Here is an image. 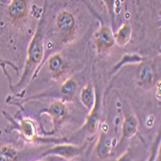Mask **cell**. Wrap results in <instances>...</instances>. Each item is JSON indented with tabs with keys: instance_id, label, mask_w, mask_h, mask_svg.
Here are the masks:
<instances>
[{
	"instance_id": "obj_1",
	"label": "cell",
	"mask_w": 161,
	"mask_h": 161,
	"mask_svg": "<svg viewBox=\"0 0 161 161\" xmlns=\"http://www.w3.org/2000/svg\"><path fill=\"white\" fill-rule=\"evenodd\" d=\"M43 58V33L42 29V19L38 25L37 30L30 41L27 51V59L24 65L22 75L19 83L12 87V89H19L26 82L29 81L37 67L41 64Z\"/></svg>"
},
{
	"instance_id": "obj_2",
	"label": "cell",
	"mask_w": 161,
	"mask_h": 161,
	"mask_svg": "<svg viewBox=\"0 0 161 161\" xmlns=\"http://www.w3.org/2000/svg\"><path fill=\"white\" fill-rule=\"evenodd\" d=\"M56 26L61 35L63 42H69L75 36V19L74 14L68 11H61L57 14Z\"/></svg>"
},
{
	"instance_id": "obj_3",
	"label": "cell",
	"mask_w": 161,
	"mask_h": 161,
	"mask_svg": "<svg viewBox=\"0 0 161 161\" xmlns=\"http://www.w3.org/2000/svg\"><path fill=\"white\" fill-rule=\"evenodd\" d=\"M95 42L97 53L108 51L115 43V39L111 28L101 22L99 29L95 33Z\"/></svg>"
},
{
	"instance_id": "obj_4",
	"label": "cell",
	"mask_w": 161,
	"mask_h": 161,
	"mask_svg": "<svg viewBox=\"0 0 161 161\" xmlns=\"http://www.w3.org/2000/svg\"><path fill=\"white\" fill-rule=\"evenodd\" d=\"M7 13L14 25H22L27 19L26 0H12L8 6Z\"/></svg>"
},
{
	"instance_id": "obj_5",
	"label": "cell",
	"mask_w": 161,
	"mask_h": 161,
	"mask_svg": "<svg viewBox=\"0 0 161 161\" xmlns=\"http://www.w3.org/2000/svg\"><path fill=\"white\" fill-rule=\"evenodd\" d=\"M47 114L49 115L50 119L53 124V131L58 130L61 125L66 121L69 111L67 105L61 100H54L52 101L49 107L47 110Z\"/></svg>"
},
{
	"instance_id": "obj_6",
	"label": "cell",
	"mask_w": 161,
	"mask_h": 161,
	"mask_svg": "<svg viewBox=\"0 0 161 161\" xmlns=\"http://www.w3.org/2000/svg\"><path fill=\"white\" fill-rule=\"evenodd\" d=\"M156 75L150 63H143L137 69V83L144 90H150L154 86Z\"/></svg>"
},
{
	"instance_id": "obj_7",
	"label": "cell",
	"mask_w": 161,
	"mask_h": 161,
	"mask_svg": "<svg viewBox=\"0 0 161 161\" xmlns=\"http://www.w3.org/2000/svg\"><path fill=\"white\" fill-rule=\"evenodd\" d=\"M83 153V149L80 147L70 144H65V145H57L52 149L47 151L46 153H42V156L47 155H57L61 156L63 158L71 159L81 155Z\"/></svg>"
},
{
	"instance_id": "obj_8",
	"label": "cell",
	"mask_w": 161,
	"mask_h": 161,
	"mask_svg": "<svg viewBox=\"0 0 161 161\" xmlns=\"http://www.w3.org/2000/svg\"><path fill=\"white\" fill-rule=\"evenodd\" d=\"M99 117H100V100L98 97H96L94 105L90 109V114L87 116L85 125H83V128L86 129L89 134H94L97 131L99 122Z\"/></svg>"
},
{
	"instance_id": "obj_9",
	"label": "cell",
	"mask_w": 161,
	"mask_h": 161,
	"mask_svg": "<svg viewBox=\"0 0 161 161\" xmlns=\"http://www.w3.org/2000/svg\"><path fill=\"white\" fill-rule=\"evenodd\" d=\"M48 70L53 78H60L66 71V62L60 53H54L48 58Z\"/></svg>"
},
{
	"instance_id": "obj_10",
	"label": "cell",
	"mask_w": 161,
	"mask_h": 161,
	"mask_svg": "<svg viewBox=\"0 0 161 161\" xmlns=\"http://www.w3.org/2000/svg\"><path fill=\"white\" fill-rule=\"evenodd\" d=\"M112 148V141L111 138L103 131H101L99 134V138L97 144V154L99 159H105L109 156Z\"/></svg>"
},
{
	"instance_id": "obj_11",
	"label": "cell",
	"mask_w": 161,
	"mask_h": 161,
	"mask_svg": "<svg viewBox=\"0 0 161 161\" xmlns=\"http://www.w3.org/2000/svg\"><path fill=\"white\" fill-rule=\"evenodd\" d=\"M137 128H138V121L136 119V117H134L132 114L125 115L122 125L123 140H126L133 137L137 133Z\"/></svg>"
},
{
	"instance_id": "obj_12",
	"label": "cell",
	"mask_w": 161,
	"mask_h": 161,
	"mask_svg": "<svg viewBox=\"0 0 161 161\" xmlns=\"http://www.w3.org/2000/svg\"><path fill=\"white\" fill-rule=\"evenodd\" d=\"M131 35H132V29L129 23H124L122 26L118 29V31L116 32L114 39L117 45L120 47H125L127 45L128 42L131 39Z\"/></svg>"
},
{
	"instance_id": "obj_13",
	"label": "cell",
	"mask_w": 161,
	"mask_h": 161,
	"mask_svg": "<svg viewBox=\"0 0 161 161\" xmlns=\"http://www.w3.org/2000/svg\"><path fill=\"white\" fill-rule=\"evenodd\" d=\"M19 131L21 135L28 141H33L36 139V126L32 120L22 119L19 123Z\"/></svg>"
},
{
	"instance_id": "obj_14",
	"label": "cell",
	"mask_w": 161,
	"mask_h": 161,
	"mask_svg": "<svg viewBox=\"0 0 161 161\" xmlns=\"http://www.w3.org/2000/svg\"><path fill=\"white\" fill-rule=\"evenodd\" d=\"M95 98H96V94H95L94 87L91 82H88L80 93V100L83 103V105L87 109L90 110L94 105Z\"/></svg>"
},
{
	"instance_id": "obj_15",
	"label": "cell",
	"mask_w": 161,
	"mask_h": 161,
	"mask_svg": "<svg viewBox=\"0 0 161 161\" xmlns=\"http://www.w3.org/2000/svg\"><path fill=\"white\" fill-rule=\"evenodd\" d=\"M76 91V83L72 78L67 79L61 86L60 94L64 100L66 101H71L75 97Z\"/></svg>"
},
{
	"instance_id": "obj_16",
	"label": "cell",
	"mask_w": 161,
	"mask_h": 161,
	"mask_svg": "<svg viewBox=\"0 0 161 161\" xmlns=\"http://www.w3.org/2000/svg\"><path fill=\"white\" fill-rule=\"evenodd\" d=\"M18 155H19L18 151L10 145L3 146L2 149L0 150V160H6V161L17 160Z\"/></svg>"
},
{
	"instance_id": "obj_17",
	"label": "cell",
	"mask_w": 161,
	"mask_h": 161,
	"mask_svg": "<svg viewBox=\"0 0 161 161\" xmlns=\"http://www.w3.org/2000/svg\"><path fill=\"white\" fill-rule=\"evenodd\" d=\"M103 2L107 8L108 11V14L110 17L111 22L113 24L114 21V17H115V14H114V9H115V0H103Z\"/></svg>"
},
{
	"instance_id": "obj_18",
	"label": "cell",
	"mask_w": 161,
	"mask_h": 161,
	"mask_svg": "<svg viewBox=\"0 0 161 161\" xmlns=\"http://www.w3.org/2000/svg\"><path fill=\"white\" fill-rule=\"evenodd\" d=\"M156 86H157V89H156V97L160 99V80L157 81Z\"/></svg>"
},
{
	"instance_id": "obj_19",
	"label": "cell",
	"mask_w": 161,
	"mask_h": 161,
	"mask_svg": "<svg viewBox=\"0 0 161 161\" xmlns=\"http://www.w3.org/2000/svg\"><path fill=\"white\" fill-rule=\"evenodd\" d=\"M5 65H10V66H13L14 68H16L14 66V64H12V63H10V62H7V61H4V60H2V59H0V66L1 67H4Z\"/></svg>"
}]
</instances>
